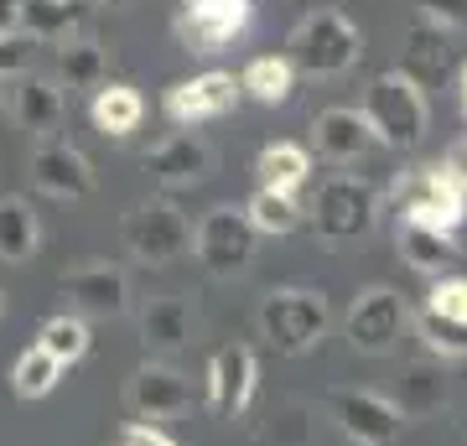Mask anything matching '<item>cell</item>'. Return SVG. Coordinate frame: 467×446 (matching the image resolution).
<instances>
[{"label": "cell", "mask_w": 467, "mask_h": 446, "mask_svg": "<svg viewBox=\"0 0 467 446\" xmlns=\"http://www.w3.org/2000/svg\"><path fill=\"white\" fill-rule=\"evenodd\" d=\"M254 171H260V187H270V192H291V198H296L301 187H306V177H312V150L296 146V140H275V146L260 150Z\"/></svg>", "instance_id": "cell-25"}, {"label": "cell", "mask_w": 467, "mask_h": 446, "mask_svg": "<svg viewBox=\"0 0 467 446\" xmlns=\"http://www.w3.org/2000/svg\"><path fill=\"white\" fill-rule=\"evenodd\" d=\"M410 327H416V337L426 347H431L436 358H467V327L462 322H447V316H436V312H410Z\"/></svg>", "instance_id": "cell-33"}, {"label": "cell", "mask_w": 467, "mask_h": 446, "mask_svg": "<svg viewBox=\"0 0 467 446\" xmlns=\"http://www.w3.org/2000/svg\"><path fill=\"white\" fill-rule=\"evenodd\" d=\"M239 88L260 104H285L291 88H296V67H291V57H254V63L244 67Z\"/></svg>", "instance_id": "cell-29"}, {"label": "cell", "mask_w": 467, "mask_h": 446, "mask_svg": "<svg viewBox=\"0 0 467 446\" xmlns=\"http://www.w3.org/2000/svg\"><path fill=\"white\" fill-rule=\"evenodd\" d=\"M426 312L467 327V275H436L431 291H426Z\"/></svg>", "instance_id": "cell-34"}, {"label": "cell", "mask_w": 467, "mask_h": 446, "mask_svg": "<svg viewBox=\"0 0 467 446\" xmlns=\"http://www.w3.org/2000/svg\"><path fill=\"white\" fill-rule=\"evenodd\" d=\"M405 327H410V306H405V296L395 285H368V291H358L348 306V322H343L353 353H364V358H389L400 347Z\"/></svg>", "instance_id": "cell-7"}, {"label": "cell", "mask_w": 467, "mask_h": 446, "mask_svg": "<svg viewBox=\"0 0 467 446\" xmlns=\"http://www.w3.org/2000/svg\"><path fill=\"white\" fill-rule=\"evenodd\" d=\"M11 109H16L21 130L42 135V140H57V125H63V88L52 78H42V73H21Z\"/></svg>", "instance_id": "cell-20"}, {"label": "cell", "mask_w": 467, "mask_h": 446, "mask_svg": "<svg viewBox=\"0 0 467 446\" xmlns=\"http://www.w3.org/2000/svg\"><path fill=\"white\" fill-rule=\"evenodd\" d=\"M0 312H5V296H0Z\"/></svg>", "instance_id": "cell-44"}, {"label": "cell", "mask_w": 467, "mask_h": 446, "mask_svg": "<svg viewBox=\"0 0 467 446\" xmlns=\"http://www.w3.org/2000/svg\"><path fill=\"white\" fill-rule=\"evenodd\" d=\"M0 109H5V94H0Z\"/></svg>", "instance_id": "cell-45"}, {"label": "cell", "mask_w": 467, "mask_h": 446, "mask_svg": "<svg viewBox=\"0 0 467 446\" xmlns=\"http://www.w3.org/2000/svg\"><path fill=\"white\" fill-rule=\"evenodd\" d=\"M140 166L150 171V182H161V187H198L213 171V146L198 140V135H167L161 146L146 150Z\"/></svg>", "instance_id": "cell-16"}, {"label": "cell", "mask_w": 467, "mask_h": 446, "mask_svg": "<svg viewBox=\"0 0 467 446\" xmlns=\"http://www.w3.org/2000/svg\"><path fill=\"white\" fill-rule=\"evenodd\" d=\"M451 67V52H447V32L431 26V21H416V26H405L400 36V73L420 88H436V83L447 78Z\"/></svg>", "instance_id": "cell-19"}, {"label": "cell", "mask_w": 467, "mask_h": 446, "mask_svg": "<svg viewBox=\"0 0 467 446\" xmlns=\"http://www.w3.org/2000/svg\"><path fill=\"white\" fill-rule=\"evenodd\" d=\"M32 187L42 198H57V202H84L94 198V161H88L78 146H67V140H42L32 150Z\"/></svg>", "instance_id": "cell-12"}, {"label": "cell", "mask_w": 467, "mask_h": 446, "mask_svg": "<svg viewBox=\"0 0 467 446\" xmlns=\"http://www.w3.org/2000/svg\"><path fill=\"white\" fill-rule=\"evenodd\" d=\"M125 399H130V410L140 415V420L156 426V420H171V415L192 410V384H187L171 364H140L130 374Z\"/></svg>", "instance_id": "cell-15"}, {"label": "cell", "mask_w": 467, "mask_h": 446, "mask_svg": "<svg viewBox=\"0 0 467 446\" xmlns=\"http://www.w3.org/2000/svg\"><path fill=\"white\" fill-rule=\"evenodd\" d=\"M21 32V0H0V36Z\"/></svg>", "instance_id": "cell-39"}, {"label": "cell", "mask_w": 467, "mask_h": 446, "mask_svg": "<svg viewBox=\"0 0 467 446\" xmlns=\"http://www.w3.org/2000/svg\"><path fill=\"white\" fill-rule=\"evenodd\" d=\"M57 379H63V364L52 358L47 347H26L16 358V368H11V389H16V399H47L52 389H57Z\"/></svg>", "instance_id": "cell-31"}, {"label": "cell", "mask_w": 467, "mask_h": 446, "mask_svg": "<svg viewBox=\"0 0 467 446\" xmlns=\"http://www.w3.org/2000/svg\"><path fill=\"white\" fill-rule=\"evenodd\" d=\"M462 115H467V94H462Z\"/></svg>", "instance_id": "cell-43"}, {"label": "cell", "mask_w": 467, "mask_h": 446, "mask_svg": "<svg viewBox=\"0 0 467 446\" xmlns=\"http://www.w3.org/2000/svg\"><path fill=\"white\" fill-rule=\"evenodd\" d=\"M364 57V32L343 11H312L291 32V67L312 78H343Z\"/></svg>", "instance_id": "cell-3"}, {"label": "cell", "mask_w": 467, "mask_h": 446, "mask_svg": "<svg viewBox=\"0 0 467 446\" xmlns=\"http://www.w3.org/2000/svg\"><path fill=\"white\" fill-rule=\"evenodd\" d=\"M57 73H63L67 88H94V94H99L104 78H109V52L84 32L63 36V42H57Z\"/></svg>", "instance_id": "cell-24"}, {"label": "cell", "mask_w": 467, "mask_h": 446, "mask_svg": "<svg viewBox=\"0 0 467 446\" xmlns=\"http://www.w3.org/2000/svg\"><path fill=\"white\" fill-rule=\"evenodd\" d=\"M254 239L260 233L250 229V218H244V208H208V213L198 218V229H192V254H198V264L208 270V275H218V281H229V275H244L254 260Z\"/></svg>", "instance_id": "cell-6"}, {"label": "cell", "mask_w": 467, "mask_h": 446, "mask_svg": "<svg viewBox=\"0 0 467 446\" xmlns=\"http://www.w3.org/2000/svg\"><path fill=\"white\" fill-rule=\"evenodd\" d=\"M36 347H47L57 364H78V358H88V347H94V332H88V322L78 312L73 316H52V322H42V332H36Z\"/></svg>", "instance_id": "cell-30"}, {"label": "cell", "mask_w": 467, "mask_h": 446, "mask_svg": "<svg viewBox=\"0 0 467 446\" xmlns=\"http://www.w3.org/2000/svg\"><path fill=\"white\" fill-rule=\"evenodd\" d=\"M78 21H84L78 0H21V32L32 36V42L78 36Z\"/></svg>", "instance_id": "cell-26"}, {"label": "cell", "mask_w": 467, "mask_h": 446, "mask_svg": "<svg viewBox=\"0 0 467 446\" xmlns=\"http://www.w3.org/2000/svg\"><path fill=\"white\" fill-rule=\"evenodd\" d=\"M426 21L441 32H467V0H426Z\"/></svg>", "instance_id": "cell-37"}, {"label": "cell", "mask_w": 467, "mask_h": 446, "mask_svg": "<svg viewBox=\"0 0 467 446\" xmlns=\"http://www.w3.org/2000/svg\"><path fill=\"white\" fill-rule=\"evenodd\" d=\"M457 430H462V441H467V410H462V420H457Z\"/></svg>", "instance_id": "cell-41"}, {"label": "cell", "mask_w": 467, "mask_h": 446, "mask_svg": "<svg viewBox=\"0 0 467 446\" xmlns=\"http://www.w3.org/2000/svg\"><path fill=\"white\" fill-rule=\"evenodd\" d=\"M254 384H260V358H254L250 343H229L218 347L213 358H208V379H202V389H208V410L213 415H250L254 405Z\"/></svg>", "instance_id": "cell-11"}, {"label": "cell", "mask_w": 467, "mask_h": 446, "mask_svg": "<svg viewBox=\"0 0 467 446\" xmlns=\"http://www.w3.org/2000/svg\"><path fill=\"white\" fill-rule=\"evenodd\" d=\"M306 218H312L322 244H353V239H368L379 223V192L364 177H327Z\"/></svg>", "instance_id": "cell-4"}, {"label": "cell", "mask_w": 467, "mask_h": 446, "mask_svg": "<svg viewBox=\"0 0 467 446\" xmlns=\"http://www.w3.org/2000/svg\"><path fill=\"white\" fill-rule=\"evenodd\" d=\"M462 94H467V63H462Z\"/></svg>", "instance_id": "cell-42"}, {"label": "cell", "mask_w": 467, "mask_h": 446, "mask_svg": "<svg viewBox=\"0 0 467 446\" xmlns=\"http://www.w3.org/2000/svg\"><path fill=\"white\" fill-rule=\"evenodd\" d=\"M244 218H250L254 233H296L301 218H306V208H301L291 192H270V187H260V192L244 202Z\"/></svg>", "instance_id": "cell-28"}, {"label": "cell", "mask_w": 467, "mask_h": 446, "mask_svg": "<svg viewBox=\"0 0 467 446\" xmlns=\"http://www.w3.org/2000/svg\"><path fill=\"white\" fill-rule=\"evenodd\" d=\"M63 296L78 306V316H125L130 312V281H125V270L109 264V260L67 270Z\"/></svg>", "instance_id": "cell-13"}, {"label": "cell", "mask_w": 467, "mask_h": 446, "mask_svg": "<svg viewBox=\"0 0 467 446\" xmlns=\"http://www.w3.org/2000/svg\"><path fill=\"white\" fill-rule=\"evenodd\" d=\"M400 254L410 270L420 275H447L451 260H462V244H457V233H441V229H420V223H400Z\"/></svg>", "instance_id": "cell-22"}, {"label": "cell", "mask_w": 467, "mask_h": 446, "mask_svg": "<svg viewBox=\"0 0 467 446\" xmlns=\"http://www.w3.org/2000/svg\"><path fill=\"white\" fill-rule=\"evenodd\" d=\"M32 63V36L26 32H5L0 36V78H21Z\"/></svg>", "instance_id": "cell-35"}, {"label": "cell", "mask_w": 467, "mask_h": 446, "mask_svg": "<svg viewBox=\"0 0 467 446\" xmlns=\"http://www.w3.org/2000/svg\"><path fill=\"white\" fill-rule=\"evenodd\" d=\"M115 446H182V441H171L161 426H150V420H125L115 436Z\"/></svg>", "instance_id": "cell-36"}, {"label": "cell", "mask_w": 467, "mask_h": 446, "mask_svg": "<svg viewBox=\"0 0 467 446\" xmlns=\"http://www.w3.org/2000/svg\"><path fill=\"white\" fill-rule=\"evenodd\" d=\"M322 410H327V420L348 436V446H389L405 426V415L395 410L389 395H379V389H353V384L327 389V395H322Z\"/></svg>", "instance_id": "cell-5"}, {"label": "cell", "mask_w": 467, "mask_h": 446, "mask_svg": "<svg viewBox=\"0 0 467 446\" xmlns=\"http://www.w3.org/2000/svg\"><path fill=\"white\" fill-rule=\"evenodd\" d=\"M88 115H94V130L99 135H115L125 140L130 130H140V119H146V99L135 94L130 83H104L94 104H88Z\"/></svg>", "instance_id": "cell-23"}, {"label": "cell", "mask_w": 467, "mask_h": 446, "mask_svg": "<svg viewBox=\"0 0 467 446\" xmlns=\"http://www.w3.org/2000/svg\"><path fill=\"white\" fill-rule=\"evenodd\" d=\"M94 5H104V11H125V5H135V0H94Z\"/></svg>", "instance_id": "cell-40"}, {"label": "cell", "mask_w": 467, "mask_h": 446, "mask_svg": "<svg viewBox=\"0 0 467 446\" xmlns=\"http://www.w3.org/2000/svg\"><path fill=\"white\" fill-rule=\"evenodd\" d=\"M395 208H400V223H420V229H441V233H457L467 223V192H457L447 182L441 166L405 171L395 182Z\"/></svg>", "instance_id": "cell-9"}, {"label": "cell", "mask_w": 467, "mask_h": 446, "mask_svg": "<svg viewBox=\"0 0 467 446\" xmlns=\"http://www.w3.org/2000/svg\"><path fill=\"white\" fill-rule=\"evenodd\" d=\"M364 119L368 135L389 150H416L426 140V125H431V104H426V88L410 83L400 67H389L364 88Z\"/></svg>", "instance_id": "cell-1"}, {"label": "cell", "mask_w": 467, "mask_h": 446, "mask_svg": "<svg viewBox=\"0 0 467 446\" xmlns=\"http://www.w3.org/2000/svg\"><path fill=\"white\" fill-rule=\"evenodd\" d=\"M239 78L234 73H198L187 83H171L167 88V119L171 125H198V119H218L239 104Z\"/></svg>", "instance_id": "cell-14"}, {"label": "cell", "mask_w": 467, "mask_h": 446, "mask_svg": "<svg viewBox=\"0 0 467 446\" xmlns=\"http://www.w3.org/2000/svg\"><path fill=\"white\" fill-rule=\"evenodd\" d=\"M327 327H333V312H327V296L322 291L281 285V291H265V301H260V337L275 353H285V358L312 353L327 337Z\"/></svg>", "instance_id": "cell-2"}, {"label": "cell", "mask_w": 467, "mask_h": 446, "mask_svg": "<svg viewBox=\"0 0 467 446\" xmlns=\"http://www.w3.org/2000/svg\"><path fill=\"white\" fill-rule=\"evenodd\" d=\"M119 233H125V249H130L140 264H171L177 254L192 249V223H187L182 208L167 202V198L135 202L130 213H125V223H119Z\"/></svg>", "instance_id": "cell-8"}, {"label": "cell", "mask_w": 467, "mask_h": 446, "mask_svg": "<svg viewBox=\"0 0 467 446\" xmlns=\"http://www.w3.org/2000/svg\"><path fill=\"white\" fill-rule=\"evenodd\" d=\"M312 405H301V399H281L275 410H270V426H260V441L265 446H312Z\"/></svg>", "instance_id": "cell-32"}, {"label": "cell", "mask_w": 467, "mask_h": 446, "mask_svg": "<svg viewBox=\"0 0 467 446\" xmlns=\"http://www.w3.org/2000/svg\"><path fill=\"white\" fill-rule=\"evenodd\" d=\"M192 332H198V316L182 296H150L140 306V343H146L150 358H167V353L187 347Z\"/></svg>", "instance_id": "cell-18"}, {"label": "cell", "mask_w": 467, "mask_h": 446, "mask_svg": "<svg viewBox=\"0 0 467 446\" xmlns=\"http://www.w3.org/2000/svg\"><path fill=\"white\" fill-rule=\"evenodd\" d=\"M395 410L405 415V420H431V415L447 410V374H441V364H405L400 368V384H395Z\"/></svg>", "instance_id": "cell-21"}, {"label": "cell", "mask_w": 467, "mask_h": 446, "mask_svg": "<svg viewBox=\"0 0 467 446\" xmlns=\"http://www.w3.org/2000/svg\"><path fill=\"white\" fill-rule=\"evenodd\" d=\"M312 146H317L322 161H337V166L358 161V156L374 146L364 109H348V104H333V109H322V115L312 119Z\"/></svg>", "instance_id": "cell-17"}, {"label": "cell", "mask_w": 467, "mask_h": 446, "mask_svg": "<svg viewBox=\"0 0 467 446\" xmlns=\"http://www.w3.org/2000/svg\"><path fill=\"white\" fill-rule=\"evenodd\" d=\"M441 171H447V182L457 187V192H467V140H457V146L441 156Z\"/></svg>", "instance_id": "cell-38"}, {"label": "cell", "mask_w": 467, "mask_h": 446, "mask_svg": "<svg viewBox=\"0 0 467 446\" xmlns=\"http://www.w3.org/2000/svg\"><path fill=\"white\" fill-rule=\"evenodd\" d=\"M36 213L26 198H0V260L5 264H26L36 254Z\"/></svg>", "instance_id": "cell-27"}, {"label": "cell", "mask_w": 467, "mask_h": 446, "mask_svg": "<svg viewBox=\"0 0 467 446\" xmlns=\"http://www.w3.org/2000/svg\"><path fill=\"white\" fill-rule=\"evenodd\" d=\"M250 0H182L171 32L187 52H223L234 36L250 26Z\"/></svg>", "instance_id": "cell-10"}]
</instances>
